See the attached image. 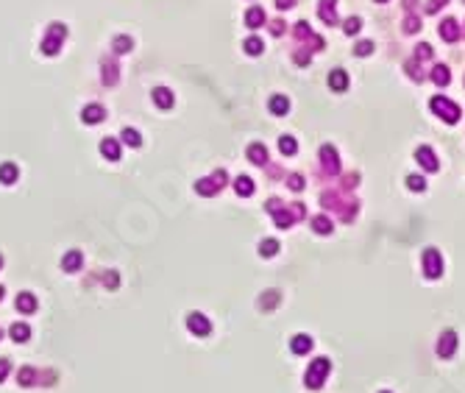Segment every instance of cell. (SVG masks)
Masks as SVG:
<instances>
[{
	"label": "cell",
	"mask_w": 465,
	"mask_h": 393,
	"mask_svg": "<svg viewBox=\"0 0 465 393\" xmlns=\"http://www.w3.org/2000/svg\"><path fill=\"white\" fill-rule=\"evenodd\" d=\"M435 84H448V70L446 67H435Z\"/></svg>",
	"instance_id": "obj_20"
},
{
	"label": "cell",
	"mask_w": 465,
	"mask_h": 393,
	"mask_svg": "<svg viewBox=\"0 0 465 393\" xmlns=\"http://www.w3.org/2000/svg\"><path fill=\"white\" fill-rule=\"evenodd\" d=\"M415 159H418V162H423L429 170H438V159H435V154H432V148H426V145L418 148V151H415Z\"/></svg>",
	"instance_id": "obj_2"
},
{
	"label": "cell",
	"mask_w": 465,
	"mask_h": 393,
	"mask_svg": "<svg viewBox=\"0 0 465 393\" xmlns=\"http://www.w3.org/2000/svg\"><path fill=\"white\" fill-rule=\"evenodd\" d=\"M357 31H360V20L357 17L345 20V34H357Z\"/></svg>",
	"instance_id": "obj_22"
},
{
	"label": "cell",
	"mask_w": 465,
	"mask_h": 393,
	"mask_svg": "<svg viewBox=\"0 0 465 393\" xmlns=\"http://www.w3.org/2000/svg\"><path fill=\"white\" fill-rule=\"evenodd\" d=\"M123 140H126L129 145H139V142H142V140H139V131H134V128H126V131H123Z\"/></svg>",
	"instance_id": "obj_17"
},
{
	"label": "cell",
	"mask_w": 465,
	"mask_h": 393,
	"mask_svg": "<svg viewBox=\"0 0 465 393\" xmlns=\"http://www.w3.org/2000/svg\"><path fill=\"white\" fill-rule=\"evenodd\" d=\"M190 329H195V332H209V324L201 315H192L190 318Z\"/></svg>",
	"instance_id": "obj_14"
},
{
	"label": "cell",
	"mask_w": 465,
	"mask_h": 393,
	"mask_svg": "<svg viewBox=\"0 0 465 393\" xmlns=\"http://www.w3.org/2000/svg\"><path fill=\"white\" fill-rule=\"evenodd\" d=\"M262 39H257V36H251V39H245V51L251 53V56H257V53H262Z\"/></svg>",
	"instance_id": "obj_12"
},
{
	"label": "cell",
	"mask_w": 465,
	"mask_h": 393,
	"mask_svg": "<svg viewBox=\"0 0 465 393\" xmlns=\"http://www.w3.org/2000/svg\"><path fill=\"white\" fill-rule=\"evenodd\" d=\"M17 307H23V309H34V299H31V296H23V299H17Z\"/></svg>",
	"instance_id": "obj_24"
},
{
	"label": "cell",
	"mask_w": 465,
	"mask_h": 393,
	"mask_svg": "<svg viewBox=\"0 0 465 393\" xmlns=\"http://www.w3.org/2000/svg\"><path fill=\"white\" fill-rule=\"evenodd\" d=\"M14 337H17V340H26L28 329H26V326H14Z\"/></svg>",
	"instance_id": "obj_28"
},
{
	"label": "cell",
	"mask_w": 465,
	"mask_h": 393,
	"mask_svg": "<svg viewBox=\"0 0 465 393\" xmlns=\"http://www.w3.org/2000/svg\"><path fill=\"white\" fill-rule=\"evenodd\" d=\"M418 56H423V59H426V56H432V51H429V48H418Z\"/></svg>",
	"instance_id": "obj_30"
},
{
	"label": "cell",
	"mask_w": 465,
	"mask_h": 393,
	"mask_svg": "<svg viewBox=\"0 0 465 393\" xmlns=\"http://www.w3.org/2000/svg\"><path fill=\"white\" fill-rule=\"evenodd\" d=\"M259 251H262V254H276V243H273V240H267V243H262Z\"/></svg>",
	"instance_id": "obj_26"
},
{
	"label": "cell",
	"mask_w": 465,
	"mask_h": 393,
	"mask_svg": "<svg viewBox=\"0 0 465 393\" xmlns=\"http://www.w3.org/2000/svg\"><path fill=\"white\" fill-rule=\"evenodd\" d=\"M329 84H332V89H337V92H343L345 86H348V76H345L343 70H335V73L329 76Z\"/></svg>",
	"instance_id": "obj_5"
},
{
	"label": "cell",
	"mask_w": 465,
	"mask_h": 393,
	"mask_svg": "<svg viewBox=\"0 0 465 393\" xmlns=\"http://www.w3.org/2000/svg\"><path fill=\"white\" fill-rule=\"evenodd\" d=\"M114 48H117V51H129V48H131V39H129V36H120Z\"/></svg>",
	"instance_id": "obj_25"
},
{
	"label": "cell",
	"mask_w": 465,
	"mask_h": 393,
	"mask_svg": "<svg viewBox=\"0 0 465 393\" xmlns=\"http://www.w3.org/2000/svg\"><path fill=\"white\" fill-rule=\"evenodd\" d=\"M440 36H446L448 42L457 39V23H454V20H446V23L440 26Z\"/></svg>",
	"instance_id": "obj_10"
},
{
	"label": "cell",
	"mask_w": 465,
	"mask_h": 393,
	"mask_svg": "<svg viewBox=\"0 0 465 393\" xmlns=\"http://www.w3.org/2000/svg\"><path fill=\"white\" fill-rule=\"evenodd\" d=\"M101 151H103L106 159H120V145H117L114 140H103V142H101Z\"/></svg>",
	"instance_id": "obj_6"
},
{
	"label": "cell",
	"mask_w": 465,
	"mask_h": 393,
	"mask_svg": "<svg viewBox=\"0 0 465 393\" xmlns=\"http://www.w3.org/2000/svg\"><path fill=\"white\" fill-rule=\"evenodd\" d=\"M440 256L438 251H426V276H440Z\"/></svg>",
	"instance_id": "obj_4"
},
{
	"label": "cell",
	"mask_w": 465,
	"mask_h": 393,
	"mask_svg": "<svg viewBox=\"0 0 465 393\" xmlns=\"http://www.w3.org/2000/svg\"><path fill=\"white\" fill-rule=\"evenodd\" d=\"M370 51H373V45H370L368 42V39H362V42L360 45H357V53H360V56H368V53Z\"/></svg>",
	"instance_id": "obj_23"
},
{
	"label": "cell",
	"mask_w": 465,
	"mask_h": 393,
	"mask_svg": "<svg viewBox=\"0 0 465 393\" xmlns=\"http://www.w3.org/2000/svg\"><path fill=\"white\" fill-rule=\"evenodd\" d=\"M248 154H251V159H254L257 165H262V162L267 159V151H265L262 145H251V148H248Z\"/></svg>",
	"instance_id": "obj_11"
},
{
	"label": "cell",
	"mask_w": 465,
	"mask_h": 393,
	"mask_svg": "<svg viewBox=\"0 0 465 393\" xmlns=\"http://www.w3.org/2000/svg\"><path fill=\"white\" fill-rule=\"evenodd\" d=\"M67 265H70L67 271H76V265H78V254H70V256H67Z\"/></svg>",
	"instance_id": "obj_29"
},
{
	"label": "cell",
	"mask_w": 465,
	"mask_h": 393,
	"mask_svg": "<svg viewBox=\"0 0 465 393\" xmlns=\"http://www.w3.org/2000/svg\"><path fill=\"white\" fill-rule=\"evenodd\" d=\"M407 184H410V190H423L426 187V181H423L421 176H407Z\"/></svg>",
	"instance_id": "obj_19"
},
{
	"label": "cell",
	"mask_w": 465,
	"mask_h": 393,
	"mask_svg": "<svg viewBox=\"0 0 465 393\" xmlns=\"http://www.w3.org/2000/svg\"><path fill=\"white\" fill-rule=\"evenodd\" d=\"M310 346H312L310 337H295V340H293V349H295V351H307Z\"/></svg>",
	"instance_id": "obj_21"
},
{
	"label": "cell",
	"mask_w": 465,
	"mask_h": 393,
	"mask_svg": "<svg viewBox=\"0 0 465 393\" xmlns=\"http://www.w3.org/2000/svg\"><path fill=\"white\" fill-rule=\"evenodd\" d=\"M154 101H156V106H159V109H170V106H173V95H170V89H164V86L154 89Z\"/></svg>",
	"instance_id": "obj_3"
},
{
	"label": "cell",
	"mask_w": 465,
	"mask_h": 393,
	"mask_svg": "<svg viewBox=\"0 0 465 393\" xmlns=\"http://www.w3.org/2000/svg\"><path fill=\"white\" fill-rule=\"evenodd\" d=\"M454 351V332H446V343L440 340V354H451Z\"/></svg>",
	"instance_id": "obj_15"
},
{
	"label": "cell",
	"mask_w": 465,
	"mask_h": 393,
	"mask_svg": "<svg viewBox=\"0 0 465 393\" xmlns=\"http://www.w3.org/2000/svg\"><path fill=\"white\" fill-rule=\"evenodd\" d=\"M84 120H86V123H98V120H103V109L95 106V103H92V106H86V109H84Z\"/></svg>",
	"instance_id": "obj_9"
},
{
	"label": "cell",
	"mask_w": 465,
	"mask_h": 393,
	"mask_svg": "<svg viewBox=\"0 0 465 393\" xmlns=\"http://www.w3.org/2000/svg\"><path fill=\"white\" fill-rule=\"evenodd\" d=\"M432 109L438 112L440 117H446L448 123H457V120H460V109H457L454 103L448 101V98H432Z\"/></svg>",
	"instance_id": "obj_1"
},
{
	"label": "cell",
	"mask_w": 465,
	"mask_h": 393,
	"mask_svg": "<svg viewBox=\"0 0 465 393\" xmlns=\"http://www.w3.org/2000/svg\"><path fill=\"white\" fill-rule=\"evenodd\" d=\"M279 148H282V154H295V140L293 137H282L279 140Z\"/></svg>",
	"instance_id": "obj_16"
},
{
	"label": "cell",
	"mask_w": 465,
	"mask_h": 393,
	"mask_svg": "<svg viewBox=\"0 0 465 393\" xmlns=\"http://www.w3.org/2000/svg\"><path fill=\"white\" fill-rule=\"evenodd\" d=\"M287 109H290V101H287L284 95H276L273 101H270V112L273 114H287Z\"/></svg>",
	"instance_id": "obj_7"
},
{
	"label": "cell",
	"mask_w": 465,
	"mask_h": 393,
	"mask_svg": "<svg viewBox=\"0 0 465 393\" xmlns=\"http://www.w3.org/2000/svg\"><path fill=\"white\" fill-rule=\"evenodd\" d=\"M245 23H248L251 28L265 26V11H262V9H251L248 14H245Z\"/></svg>",
	"instance_id": "obj_8"
},
{
	"label": "cell",
	"mask_w": 465,
	"mask_h": 393,
	"mask_svg": "<svg viewBox=\"0 0 465 393\" xmlns=\"http://www.w3.org/2000/svg\"><path fill=\"white\" fill-rule=\"evenodd\" d=\"M315 229H318V231H329L332 226H329V221H326V218H318V221H315Z\"/></svg>",
	"instance_id": "obj_27"
},
{
	"label": "cell",
	"mask_w": 465,
	"mask_h": 393,
	"mask_svg": "<svg viewBox=\"0 0 465 393\" xmlns=\"http://www.w3.org/2000/svg\"><path fill=\"white\" fill-rule=\"evenodd\" d=\"M237 193H245V196H251V193H254V184H251L245 176H242V179L237 181Z\"/></svg>",
	"instance_id": "obj_18"
},
{
	"label": "cell",
	"mask_w": 465,
	"mask_h": 393,
	"mask_svg": "<svg viewBox=\"0 0 465 393\" xmlns=\"http://www.w3.org/2000/svg\"><path fill=\"white\" fill-rule=\"evenodd\" d=\"M14 176H17V170H14V165H3V168H0V181H6V184H11V181H14Z\"/></svg>",
	"instance_id": "obj_13"
}]
</instances>
